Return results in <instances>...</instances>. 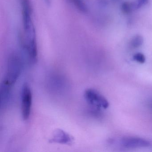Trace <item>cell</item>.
<instances>
[{
  "mask_svg": "<svg viewBox=\"0 0 152 152\" xmlns=\"http://www.w3.org/2000/svg\"><path fill=\"white\" fill-rule=\"evenodd\" d=\"M23 60L17 53L11 54L8 59L7 72L1 85V91L10 94L11 88L21 74Z\"/></svg>",
  "mask_w": 152,
  "mask_h": 152,
  "instance_id": "obj_1",
  "label": "cell"
},
{
  "mask_svg": "<svg viewBox=\"0 0 152 152\" xmlns=\"http://www.w3.org/2000/svg\"><path fill=\"white\" fill-rule=\"evenodd\" d=\"M21 11L23 28L25 36L28 38H36L35 30L32 18V7L30 0H19Z\"/></svg>",
  "mask_w": 152,
  "mask_h": 152,
  "instance_id": "obj_2",
  "label": "cell"
},
{
  "mask_svg": "<svg viewBox=\"0 0 152 152\" xmlns=\"http://www.w3.org/2000/svg\"><path fill=\"white\" fill-rule=\"evenodd\" d=\"M21 113L25 121L30 117L32 104V94L30 86L25 83L22 87L21 92Z\"/></svg>",
  "mask_w": 152,
  "mask_h": 152,
  "instance_id": "obj_3",
  "label": "cell"
},
{
  "mask_svg": "<svg viewBox=\"0 0 152 152\" xmlns=\"http://www.w3.org/2000/svg\"><path fill=\"white\" fill-rule=\"evenodd\" d=\"M20 44L30 62L35 64L38 61V49L36 38L20 37Z\"/></svg>",
  "mask_w": 152,
  "mask_h": 152,
  "instance_id": "obj_4",
  "label": "cell"
},
{
  "mask_svg": "<svg viewBox=\"0 0 152 152\" xmlns=\"http://www.w3.org/2000/svg\"><path fill=\"white\" fill-rule=\"evenodd\" d=\"M84 98L90 104L95 107L106 109L109 103L106 99L100 93L93 89H88L84 93Z\"/></svg>",
  "mask_w": 152,
  "mask_h": 152,
  "instance_id": "obj_5",
  "label": "cell"
},
{
  "mask_svg": "<svg viewBox=\"0 0 152 152\" xmlns=\"http://www.w3.org/2000/svg\"><path fill=\"white\" fill-rule=\"evenodd\" d=\"M119 144L125 148L149 147L152 145L151 142L146 140L132 137L122 138L119 141Z\"/></svg>",
  "mask_w": 152,
  "mask_h": 152,
  "instance_id": "obj_6",
  "label": "cell"
},
{
  "mask_svg": "<svg viewBox=\"0 0 152 152\" xmlns=\"http://www.w3.org/2000/svg\"><path fill=\"white\" fill-rule=\"evenodd\" d=\"M74 138L67 132L61 129H57L53 132L49 140L50 143L71 145L73 143Z\"/></svg>",
  "mask_w": 152,
  "mask_h": 152,
  "instance_id": "obj_7",
  "label": "cell"
},
{
  "mask_svg": "<svg viewBox=\"0 0 152 152\" xmlns=\"http://www.w3.org/2000/svg\"><path fill=\"white\" fill-rule=\"evenodd\" d=\"M69 1L80 12L83 14L88 13V7L83 0H69Z\"/></svg>",
  "mask_w": 152,
  "mask_h": 152,
  "instance_id": "obj_8",
  "label": "cell"
},
{
  "mask_svg": "<svg viewBox=\"0 0 152 152\" xmlns=\"http://www.w3.org/2000/svg\"><path fill=\"white\" fill-rule=\"evenodd\" d=\"M144 39L140 35H136L132 39L130 42L131 47L133 48H139L143 44Z\"/></svg>",
  "mask_w": 152,
  "mask_h": 152,
  "instance_id": "obj_9",
  "label": "cell"
},
{
  "mask_svg": "<svg viewBox=\"0 0 152 152\" xmlns=\"http://www.w3.org/2000/svg\"><path fill=\"white\" fill-rule=\"evenodd\" d=\"M121 10L124 14H129L134 10L132 3L129 2H124L121 6Z\"/></svg>",
  "mask_w": 152,
  "mask_h": 152,
  "instance_id": "obj_10",
  "label": "cell"
},
{
  "mask_svg": "<svg viewBox=\"0 0 152 152\" xmlns=\"http://www.w3.org/2000/svg\"><path fill=\"white\" fill-rule=\"evenodd\" d=\"M148 2V0H136L135 2L132 3L134 10L140 8L141 7L146 5Z\"/></svg>",
  "mask_w": 152,
  "mask_h": 152,
  "instance_id": "obj_11",
  "label": "cell"
},
{
  "mask_svg": "<svg viewBox=\"0 0 152 152\" xmlns=\"http://www.w3.org/2000/svg\"><path fill=\"white\" fill-rule=\"evenodd\" d=\"M133 58L135 61L140 64H144L145 61V57L143 54L137 53L133 56Z\"/></svg>",
  "mask_w": 152,
  "mask_h": 152,
  "instance_id": "obj_12",
  "label": "cell"
},
{
  "mask_svg": "<svg viewBox=\"0 0 152 152\" xmlns=\"http://www.w3.org/2000/svg\"><path fill=\"white\" fill-rule=\"evenodd\" d=\"M46 4L48 5H50L51 3V0H44Z\"/></svg>",
  "mask_w": 152,
  "mask_h": 152,
  "instance_id": "obj_13",
  "label": "cell"
},
{
  "mask_svg": "<svg viewBox=\"0 0 152 152\" xmlns=\"http://www.w3.org/2000/svg\"><path fill=\"white\" fill-rule=\"evenodd\" d=\"M151 107H152V104H151Z\"/></svg>",
  "mask_w": 152,
  "mask_h": 152,
  "instance_id": "obj_14",
  "label": "cell"
}]
</instances>
